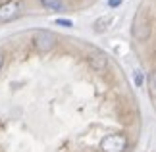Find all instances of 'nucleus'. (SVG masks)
<instances>
[{"label": "nucleus", "instance_id": "1", "mask_svg": "<svg viewBox=\"0 0 156 152\" xmlns=\"http://www.w3.org/2000/svg\"><path fill=\"white\" fill-rule=\"evenodd\" d=\"M100 152H125L127 150V137L123 133H110L98 144Z\"/></svg>", "mask_w": 156, "mask_h": 152}, {"label": "nucleus", "instance_id": "2", "mask_svg": "<svg viewBox=\"0 0 156 152\" xmlns=\"http://www.w3.org/2000/svg\"><path fill=\"white\" fill-rule=\"evenodd\" d=\"M33 44L37 48V52H50L54 46H56V37L50 33V31H39L37 35L33 37Z\"/></svg>", "mask_w": 156, "mask_h": 152}, {"label": "nucleus", "instance_id": "3", "mask_svg": "<svg viewBox=\"0 0 156 152\" xmlns=\"http://www.w3.org/2000/svg\"><path fill=\"white\" fill-rule=\"evenodd\" d=\"M21 12V4L17 0H12L8 4H2L0 6V21H10L14 19L16 16H20Z\"/></svg>", "mask_w": 156, "mask_h": 152}, {"label": "nucleus", "instance_id": "4", "mask_svg": "<svg viewBox=\"0 0 156 152\" xmlns=\"http://www.w3.org/2000/svg\"><path fill=\"white\" fill-rule=\"evenodd\" d=\"M89 65L94 68L97 71H102L108 65V60L102 56V54H94V56H89Z\"/></svg>", "mask_w": 156, "mask_h": 152}, {"label": "nucleus", "instance_id": "5", "mask_svg": "<svg viewBox=\"0 0 156 152\" xmlns=\"http://www.w3.org/2000/svg\"><path fill=\"white\" fill-rule=\"evenodd\" d=\"M43 6H46L50 10H60L62 8V2L60 0H43Z\"/></svg>", "mask_w": 156, "mask_h": 152}, {"label": "nucleus", "instance_id": "6", "mask_svg": "<svg viewBox=\"0 0 156 152\" xmlns=\"http://www.w3.org/2000/svg\"><path fill=\"white\" fill-rule=\"evenodd\" d=\"M152 87H154V90H156V73L152 75Z\"/></svg>", "mask_w": 156, "mask_h": 152}, {"label": "nucleus", "instance_id": "7", "mask_svg": "<svg viewBox=\"0 0 156 152\" xmlns=\"http://www.w3.org/2000/svg\"><path fill=\"white\" fill-rule=\"evenodd\" d=\"M2 64H4V56L0 54V69H2Z\"/></svg>", "mask_w": 156, "mask_h": 152}]
</instances>
